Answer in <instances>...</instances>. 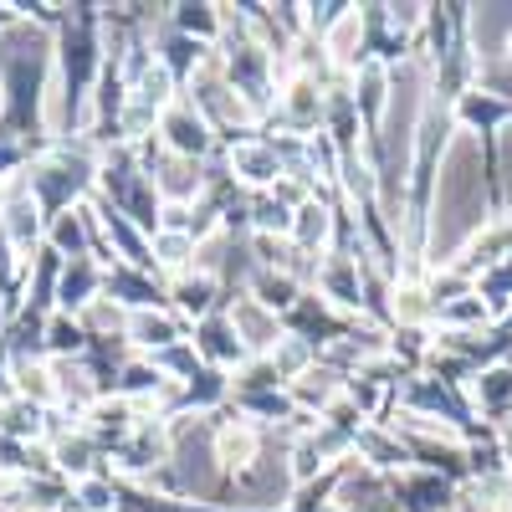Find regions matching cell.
I'll return each mask as SVG.
<instances>
[{"mask_svg": "<svg viewBox=\"0 0 512 512\" xmlns=\"http://www.w3.org/2000/svg\"><path fill=\"white\" fill-rule=\"evenodd\" d=\"M164 139H169V149H175L180 159H195V154L210 149V123L190 103H175L164 113Z\"/></svg>", "mask_w": 512, "mask_h": 512, "instance_id": "obj_1", "label": "cell"}, {"mask_svg": "<svg viewBox=\"0 0 512 512\" xmlns=\"http://www.w3.org/2000/svg\"><path fill=\"white\" fill-rule=\"evenodd\" d=\"M231 328H236V338L246 349H277L282 344V333H277V318H272V308H262L256 297H241L236 303V313H231Z\"/></svg>", "mask_w": 512, "mask_h": 512, "instance_id": "obj_2", "label": "cell"}, {"mask_svg": "<svg viewBox=\"0 0 512 512\" xmlns=\"http://www.w3.org/2000/svg\"><path fill=\"white\" fill-rule=\"evenodd\" d=\"M231 169L246 180V185H277L287 169H282V159H277V149H267V144H241L236 154H231Z\"/></svg>", "mask_w": 512, "mask_h": 512, "instance_id": "obj_3", "label": "cell"}, {"mask_svg": "<svg viewBox=\"0 0 512 512\" xmlns=\"http://www.w3.org/2000/svg\"><path fill=\"white\" fill-rule=\"evenodd\" d=\"M216 461L226 466V472H236V477L256 466V431H251L246 420L226 425V431L216 436Z\"/></svg>", "mask_w": 512, "mask_h": 512, "instance_id": "obj_4", "label": "cell"}, {"mask_svg": "<svg viewBox=\"0 0 512 512\" xmlns=\"http://www.w3.org/2000/svg\"><path fill=\"white\" fill-rule=\"evenodd\" d=\"M149 180H154L169 200H175V205H180V200H190V195L200 190V169H195V159H180V154H175V159H164Z\"/></svg>", "mask_w": 512, "mask_h": 512, "instance_id": "obj_5", "label": "cell"}, {"mask_svg": "<svg viewBox=\"0 0 512 512\" xmlns=\"http://www.w3.org/2000/svg\"><path fill=\"white\" fill-rule=\"evenodd\" d=\"M93 287H98V272H93V262H88V256H77V262L67 267V277H62V287H57L62 308H93V303H98V297H93Z\"/></svg>", "mask_w": 512, "mask_h": 512, "instance_id": "obj_6", "label": "cell"}, {"mask_svg": "<svg viewBox=\"0 0 512 512\" xmlns=\"http://www.w3.org/2000/svg\"><path fill=\"white\" fill-rule=\"evenodd\" d=\"M128 333H134V344H144V349H169V344L180 338L175 323L159 318V313H149V308H139L134 318H128Z\"/></svg>", "mask_w": 512, "mask_h": 512, "instance_id": "obj_7", "label": "cell"}, {"mask_svg": "<svg viewBox=\"0 0 512 512\" xmlns=\"http://www.w3.org/2000/svg\"><path fill=\"white\" fill-rule=\"evenodd\" d=\"M359 31H364V16H359V11H344V21L323 36L328 52H333V62H344V67L359 62Z\"/></svg>", "mask_w": 512, "mask_h": 512, "instance_id": "obj_8", "label": "cell"}, {"mask_svg": "<svg viewBox=\"0 0 512 512\" xmlns=\"http://www.w3.org/2000/svg\"><path fill=\"white\" fill-rule=\"evenodd\" d=\"M292 236H297V251L323 246V241H328V210H323L318 200H308V205L292 216Z\"/></svg>", "mask_w": 512, "mask_h": 512, "instance_id": "obj_9", "label": "cell"}, {"mask_svg": "<svg viewBox=\"0 0 512 512\" xmlns=\"http://www.w3.org/2000/svg\"><path fill=\"white\" fill-rule=\"evenodd\" d=\"M190 256H195V241H190L185 231H164V236H154V262H159V267H175V272H180Z\"/></svg>", "mask_w": 512, "mask_h": 512, "instance_id": "obj_10", "label": "cell"}, {"mask_svg": "<svg viewBox=\"0 0 512 512\" xmlns=\"http://www.w3.org/2000/svg\"><path fill=\"white\" fill-rule=\"evenodd\" d=\"M231 323H205V333H200V349L210 354V359H241V344H231Z\"/></svg>", "mask_w": 512, "mask_h": 512, "instance_id": "obj_11", "label": "cell"}, {"mask_svg": "<svg viewBox=\"0 0 512 512\" xmlns=\"http://www.w3.org/2000/svg\"><path fill=\"white\" fill-rule=\"evenodd\" d=\"M292 297H297V287H292V277H256V303L262 308H292Z\"/></svg>", "mask_w": 512, "mask_h": 512, "instance_id": "obj_12", "label": "cell"}, {"mask_svg": "<svg viewBox=\"0 0 512 512\" xmlns=\"http://www.w3.org/2000/svg\"><path fill=\"white\" fill-rule=\"evenodd\" d=\"M16 384H21V395L57 400V379H52L47 369H36V364H16Z\"/></svg>", "mask_w": 512, "mask_h": 512, "instance_id": "obj_13", "label": "cell"}, {"mask_svg": "<svg viewBox=\"0 0 512 512\" xmlns=\"http://www.w3.org/2000/svg\"><path fill=\"white\" fill-rule=\"evenodd\" d=\"M6 216H11V236H16V246H31V236H36V205H31L26 195H16V200L6 205Z\"/></svg>", "mask_w": 512, "mask_h": 512, "instance_id": "obj_14", "label": "cell"}, {"mask_svg": "<svg viewBox=\"0 0 512 512\" xmlns=\"http://www.w3.org/2000/svg\"><path fill=\"white\" fill-rule=\"evenodd\" d=\"M405 497H410V512H441V507H451L446 497V482H415V487H405Z\"/></svg>", "mask_w": 512, "mask_h": 512, "instance_id": "obj_15", "label": "cell"}, {"mask_svg": "<svg viewBox=\"0 0 512 512\" xmlns=\"http://www.w3.org/2000/svg\"><path fill=\"white\" fill-rule=\"evenodd\" d=\"M292 395L303 400V405H318V410H323V405L333 400V374H303V379L292 384Z\"/></svg>", "mask_w": 512, "mask_h": 512, "instance_id": "obj_16", "label": "cell"}, {"mask_svg": "<svg viewBox=\"0 0 512 512\" xmlns=\"http://www.w3.org/2000/svg\"><path fill=\"white\" fill-rule=\"evenodd\" d=\"M477 400L492 405V410H497L502 400H512V374H507V369H487V374L477 379Z\"/></svg>", "mask_w": 512, "mask_h": 512, "instance_id": "obj_17", "label": "cell"}, {"mask_svg": "<svg viewBox=\"0 0 512 512\" xmlns=\"http://www.w3.org/2000/svg\"><path fill=\"white\" fill-rule=\"evenodd\" d=\"M175 297H180L185 313H205L210 308V277H180Z\"/></svg>", "mask_w": 512, "mask_h": 512, "instance_id": "obj_18", "label": "cell"}, {"mask_svg": "<svg viewBox=\"0 0 512 512\" xmlns=\"http://www.w3.org/2000/svg\"><path fill=\"white\" fill-rule=\"evenodd\" d=\"M185 31H200V36H210V31H216L221 26V11L216 6H180V16H175Z\"/></svg>", "mask_w": 512, "mask_h": 512, "instance_id": "obj_19", "label": "cell"}, {"mask_svg": "<svg viewBox=\"0 0 512 512\" xmlns=\"http://www.w3.org/2000/svg\"><path fill=\"white\" fill-rule=\"evenodd\" d=\"M6 431L36 436V431H41V405H11V410H6Z\"/></svg>", "mask_w": 512, "mask_h": 512, "instance_id": "obj_20", "label": "cell"}, {"mask_svg": "<svg viewBox=\"0 0 512 512\" xmlns=\"http://www.w3.org/2000/svg\"><path fill=\"white\" fill-rule=\"evenodd\" d=\"M47 338H52V349H62V354H67V349H72V354L82 349V328H77V323H67V318H52Z\"/></svg>", "mask_w": 512, "mask_h": 512, "instance_id": "obj_21", "label": "cell"}, {"mask_svg": "<svg viewBox=\"0 0 512 512\" xmlns=\"http://www.w3.org/2000/svg\"><path fill=\"white\" fill-rule=\"evenodd\" d=\"M57 246L72 251V262L82 256V221L77 216H57Z\"/></svg>", "mask_w": 512, "mask_h": 512, "instance_id": "obj_22", "label": "cell"}, {"mask_svg": "<svg viewBox=\"0 0 512 512\" xmlns=\"http://www.w3.org/2000/svg\"><path fill=\"white\" fill-rule=\"evenodd\" d=\"M57 461L72 466V472H82V466H88V441H62L57 446Z\"/></svg>", "mask_w": 512, "mask_h": 512, "instance_id": "obj_23", "label": "cell"}, {"mask_svg": "<svg viewBox=\"0 0 512 512\" xmlns=\"http://www.w3.org/2000/svg\"><path fill=\"white\" fill-rule=\"evenodd\" d=\"M82 502H88L93 512H108V507H113V492H108L103 482H82Z\"/></svg>", "mask_w": 512, "mask_h": 512, "instance_id": "obj_24", "label": "cell"}, {"mask_svg": "<svg viewBox=\"0 0 512 512\" xmlns=\"http://www.w3.org/2000/svg\"><path fill=\"white\" fill-rule=\"evenodd\" d=\"M88 323H93V328H118V308H113V303H93V308H88Z\"/></svg>", "mask_w": 512, "mask_h": 512, "instance_id": "obj_25", "label": "cell"}, {"mask_svg": "<svg viewBox=\"0 0 512 512\" xmlns=\"http://www.w3.org/2000/svg\"><path fill=\"white\" fill-rule=\"evenodd\" d=\"M502 441H507V456H512V420L502 425Z\"/></svg>", "mask_w": 512, "mask_h": 512, "instance_id": "obj_26", "label": "cell"}, {"mask_svg": "<svg viewBox=\"0 0 512 512\" xmlns=\"http://www.w3.org/2000/svg\"><path fill=\"white\" fill-rule=\"evenodd\" d=\"M502 57H507V62H512V36H507V52H502Z\"/></svg>", "mask_w": 512, "mask_h": 512, "instance_id": "obj_27", "label": "cell"}]
</instances>
